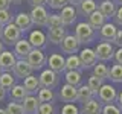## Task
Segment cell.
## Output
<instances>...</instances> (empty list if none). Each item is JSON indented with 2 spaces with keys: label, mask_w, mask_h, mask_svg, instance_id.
Listing matches in <instances>:
<instances>
[{
  "label": "cell",
  "mask_w": 122,
  "mask_h": 114,
  "mask_svg": "<svg viewBox=\"0 0 122 114\" xmlns=\"http://www.w3.org/2000/svg\"><path fill=\"white\" fill-rule=\"evenodd\" d=\"M29 3L32 6H44V3H47V0H29Z\"/></svg>",
  "instance_id": "obj_45"
},
{
  "label": "cell",
  "mask_w": 122,
  "mask_h": 114,
  "mask_svg": "<svg viewBox=\"0 0 122 114\" xmlns=\"http://www.w3.org/2000/svg\"><path fill=\"white\" fill-rule=\"evenodd\" d=\"M14 23L17 24V28L21 30L23 33L30 30V28L34 26L32 23V18H30V15L28 12H18L17 15L14 17Z\"/></svg>",
  "instance_id": "obj_17"
},
{
  "label": "cell",
  "mask_w": 122,
  "mask_h": 114,
  "mask_svg": "<svg viewBox=\"0 0 122 114\" xmlns=\"http://www.w3.org/2000/svg\"><path fill=\"white\" fill-rule=\"evenodd\" d=\"M87 18H89V20H87V23H89V24H90L93 29H96V30H98V29H101L102 26H104L105 23H107V18H105L101 12H99L98 9L95 11V12H92Z\"/></svg>",
  "instance_id": "obj_25"
},
{
  "label": "cell",
  "mask_w": 122,
  "mask_h": 114,
  "mask_svg": "<svg viewBox=\"0 0 122 114\" xmlns=\"http://www.w3.org/2000/svg\"><path fill=\"white\" fill-rule=\"evenodd\" d=\"M114 3H116V5H121V6H122V0H114Z\"/></svg>",
  "instance_id": "obj_53"
},
{
  "label": "cell",
  "mask_w": 122,
  "mask_h": 114,
  "mask_svg": "<svg viewBox=\"0 0 122 114\" xmlns=\"http://www.w3.org/2000/svg\"><path fill=\"white\" fill-rule=\"evenodd\" d=\"M15 76L12 75V71H3L0 76V87L5 88L6 91H11V88L15 85Z\"/></svg>",
  "instance_id": "obj_28"
},
{
  "label": "cell",
  "mask_w": 122,
  "mask_h": 114,
  "mask_svg": "<svg viewBox=\"0 0 122 114\" xmlns=\"http://www.w3.org/2000/svg\"><path fill=\"white\" fill-rule=\"evenodd\" d=\"M108 71H110V68L105 66V62H98L96 66L93 67V75L95 76H98V78H101V79H108Z\"/></svg>",
  "instance_id": "obj_33"
},
{
  "label": "cell",
  "mask_w": 122,
  "mask_h": 114,
  "mask_svg": "<svg viewBox=\"0 0 122 114\" xmlns=\"http://www.w3.org/2000/svg\"><path fill=\"white\" fill-rule=\"evenodd\" d=\"M6 111H8V114H25L23 105L20 102H14V100H11L6 105Z\"/></svg>",
  "instance_id": "obj_36"
},
{
  "label": "cell",
  "mask_w": 122,
  "mask_h": 114,
  "mask_svg": "<svg viewBox=\"0 0 122 114\" xmlns=\"http://www.w3.org/2000/svg\"><path fill=\"white\" fill-rule=\"evenodd\" d=\"M5 97H6V90L0 87V102H2V100H3Z\"/></svg>",
  "instance_id": "obj_49"
},
{
  "label": "cell",
  "mask_w": 122,
  "mask_h": 114,
  "mask_svg": "<svg viewBox=\"0 0 122 114\" xmlns=\"http://www.w3.org/2000/svg\"><path fill=\"white\" fill-rule=\"evenodd\" d=\"M93 97H96V94L93 93V91L90 90V87L87 85H82L81 87H78V102H81V104H86V102H89L92 100Z\"/></svg>",
  "instance_id": "obj_27"
},
{
  "label": "cell",
  "mask_w": 122,
  "mask_h": 114,
  "mask_svg": "<svg viewBox=\"0 0 122 114\" xmlns=\"http://www.w3.org/2000/svg\"><path fill=\"white\" fill-rule=\"evenodd\" d=\"M72 70H82L81 66V59H79L78 55H69L66 58V71H72Z\"/></svg>",
  "instance_id": "obj_30"
},
{
  "label": "cell",
  "mask_w": 122,
  "mask_h": 114,
  "mask_svg": "<svg viewBox=\"0 0 122 114\" xmlns=\"http://www.w3.org/2000/svg\"><path fill=\"white\" fill-rule=\"evenodd\" d=\"M2 73H3V71H2V68H0V76H2Z\"/></svg>",
  "instance_id": "obj_55"
},
{
  "label": "cell",
  "mask_w": 122,
  "mask_h": 114,
  "mask_svg": "<svg viewBox=\"0 0 122 114\" xmlns=\"http://www.w3.org/2000/svg\"><path fill=\"white\" fill-rule=\"evenodd\" d=\"M30 18H32V23L35 26H40V28H43V26L47 24V20H49V14L47 11H46L44 6H32V9H30Z\"/></svg>",
  "instance_id": "obj_9"
},
{
  "label": "cell",
  "mask_w": 122,
  "mask_h": 114,
  "mask_svg": "<svg viewBox=\"0 0 122 114\" xmlns=\"http://www.w3.org/2000/svg\"><path fill=\"white\" fill-rule=\"evenodd\" d=\"M101 111H102V104L96 97L82 104V106L79 108V114H101Z\"/></svg>",
  "instance_id": "obj_19"
},
{
  "label": "cell",
  "mask_w": 122,
  "mask_h": 114,
  "mask_svg": "<svg viewBox=\"0 0 122 114\" xmlns=\"http://www.w3.org/2000/svg\"><path fill=\"white\" fill-rule=\"evenodd\" d=\"M32 49L34 47H32V44L29 43V40L21 38V40L14 46V53H15V56H17V59H28L29 53L32 52Z\"/></svg>",
  "instance_id": "obj_16"
},
{
  "label": "cell",
  "mask_w": 122,
  "mask_h": 114,
  "mask_svg": "<svg viewBox=\"0 0 122 114\" xmlns=\"http://www.w3.org/2000/svg\"><path fill=\"white\" fill-rule=\"evenodd\" d=\"M117 33V26L114 23H108L107 21L101 29H99V38L105 43H114V38Z\"/></svg>",
  "instance_id": "obj_15"
},
{
  "label": "cell",
  "mask_w": 122,
  "mask_h": 114,
  "mask_svg": "<svg viewBox=\"0 0 122 114\" xmlns=\"http://www.w3.org/2000/svg\"><path fill=\"white\" fill-rule=\"evenodd\" d=\"M2 30H3V26H0V37H2Z\"/></svg>",
  "instance_id": "obj_54"
},
{
  "label": "cell",
  "mask_w": 122,
  "mask_h": 114,
  "mask_svg": "<svg viewBox=\"0 0 122 114\" xmlns=\"http://www.w3.org/2000/svg\"><path fill=\"white\" fill-rule=\"evenodd\" d=\"M87 85L90 87V90L93 91L95 94H98V91H99V88H101V87L104 85V79H101V78H98V76L92 75L90 78L87 79Z\"/></svg>",
  "instance_id": "obj_34"
},
{
  "label": "cell",
  "mask_w": 122,
  "mask_h": 114,
  "mask_svg": "<svg viewBox=\"0 0 122 114\" xmlns=\"http://www.w3.org/2000/svg\"><path fill=\"white\" fill-rule=\"evenodd\" d=\"M60 114H79V108L75 104H64L60 109Z\"/></svg>",
  "instance_id": "obj_40"
},
{
  "label": "cell",
  "mask_w": 122,
  "mask_h": 114,
  "mask_svg": "<svg viewBox=\"0 0 122 114\" xmlns=\"http://www.w3.org/2000/svg\"><path fill=\"white\" fill-rule=\"evenodd\" d=\"M95 53L98 56V61H101V62H107L114 58V49L112 43H105V41H101L95 47Z\"/></svg>",
  "instance_id": "obj_7"
},
{
  "label": "cell",
  "mask_w": 122,
  "mask_h": 114,
  "mask_svg": "<svg viewBox=\"0 0 122 114\" xmlns=\"http://www.w3.org/2000/svg\"><path fill=\"white\" fill-rule=\"evenodd\" d=\"M15 62H17V56H15L14 52L3 50L0 53V68H2V71H12Z\"/></svg>",
  "instance_id": "obj_14"
},
{
  "label": "cell",
  "mask_w": 122,
  "mask_h": 114,
  "mask_svg": "<svg viewBox=\"0 0 122 114\" xmlns=\"http://www.w3.org/2000/svg\"><path fill=\"white\" fill-rule=\"evenodd\" d=\"M29 43L32 44V47L34 49H43L47 46V35L43 32V30H40V29H35V30H30V33H29Z\"/></svg>",
  "instance_id": "obj_13"
},
{
  "label": "cell",
  "mask_w": 122,
  "mask_h": 114,
  "mask_svg": "<svg viewBox=\"0 0 122 114\" xmlns=\"http://www.w3.org/2000/svg\"><path fill=\"white\" fill-rule=\"evenodd\" d=\"M47 66L51 70H53L55 73H64L66 71V58L61 53H52L47 58Z\"/></svg>",
  "instance_id": "obj_12"
},
{
  "label": "cell",
  "mask_w": 122,
  "mask_h": 114,
  "mask_svg": "<svg viewBox=\"0 0 122 114\" xmlns=\"http://www.w3.org/2000/svg\"><path fill=\"white\" fill-rule=\"evenodd\" d=\"M108 79L114 84H122V66L121 64H114V66L110 67Z\"/></svg>",
  "instance_id": "obj_32"
},
{
  "label": "cell",
  "mask_w": 122,
  "mask_h": 114,
  "mask_svg": "<svg viewBox=\"0 0 122 114\" xmlns=\"http://www.w3.org/2000/svg\"><path fill=\"white\" fill-rule=\"evenodd\" d=\"M114 24L116 26H122V6L117 8V11H116V15H114Z\"/></svg>",
  "instance_id": "obj_42"
},
{
  "label": "cell",
  "mask_w": 122,
  "mask_h": 114,
  "mask_svg": "<svg viewBox=\"0 0 122 114\" xmlns=\"http://www.w3.org/2000/svg\"><path fill=\"white\" fill-rule=\"evenodd\" d=\"M79 59H81V66H82V70H87V68H92L98 64V56L95 53V49H90V47H86L79 52Z\"/></svg>",
  "instance_id": "obj_8"
},
{
  "label": "cell",
  "mask_w": 122,
  "mask_h": 114,
  "mask_svg": "<svg viewBox=\"0 0 122 114\" xmlns=\"http://www.w3.org/2000/svg\"><path fill=\"white\" fill-rule=\"evenodd\" d=\"M61 52L66 53V55H76L79 52V47H81V43L78 41V38L75 35H67L64 37V40L61 41Z\"/></svg>",
  "instance_id": "obj_6"
},
{
  "label": "cell",
  "mask_w": 122,
  "mask_h": 114,
  "mask_svg": "<svg viewBox=\"0 0 122 114\" xmlns=\"http://www.w3.org/2000/svg\"><path fill=\"white\" fill-rule=\"evenodd\" d=\"M47 5L52 8V9H63L64 6L69 5V0H47Z\"/></svg>",
  "instance_id": "obj_41"
},
{
  "label": "cell",
  "mask_w": 122,
  "mask_h": 114,
  "mask_svg": "<svg viewBox=\"0 0 122 114\" xmlns=\"http://www.w3.org/2000/svg\"><path fill=\"white\" fill-rule=\"evenodd\" d=\"M78 8H79L78 9L79 14H81L82 17H89L92 12H95V11L98 9V3L95 2V0H84Z\"/></svg>",
  "instance_id": "obj_29"
},
{
  "label": "cell",
  "mask_w": 122,
  "mask_h": 114,
  "mask_svg": "<svg viewBox=\"0 0 122 114\" xmlns=\"http://www.w3.org/2000/svg\"><path fill=\"white\" fill-rule=\"evenodd\" d=\"M14 21V17L12 14H11L9 9H2L0 11V26H6L9 24V23Z\"/></svg>",
  "instance_id": "obj_37"
},
{
  "label": "cell",
  "mask_w": 122,
  "mask_h": 114,
  "mask_svg": "<svg viewBox=\"0 0 122 114\" xmlns=\"http://www.w3.org/2000/svg\"><path fill=\"white\" fill-rule=\"evenodd\" d=\"M9 5H11L9 0H0V11L2 9H9Z\"/></svg>",
  "instance_id": "obj_46"
},
{
  "label": "cell",
  "mask_w": 122,
  "mask_h": 114,
  "mask_svg": "<svg viewBox=\"0 0 122 114\" xmlns=\"http://www.w3.org/2000/svg\"><path fill=\"white\" fill-rule=\"evenodd\" d=\"M63 20H61L60 14H51L49 15V20H47V24H46V28L49 30L51 29H58V28H63Z\"/></svg>",
  "instance_id": "obj_35"
},
{
  "label": "cell",
  "mask_w": 122,
  "mask_h": 114,
  "mask_svg": "<svg viewBox=\"0 0 122 114\" xmlns=\"http://www.w3.org/2000/svg\"><path fill=\"white\" fill-rule=\"evenodd\" d=\"M114 44H116L117 47H122V29H117L116 38H114Z\"/></svg>",
  "instance_id": "obj_44"
},
{
  "label": "cell",
  "mask_w": 122,
  "mask_h": 114,
  "mask_svg": "<svg viewBox=\"0 0 122 114\" xmlns=\"http://www.w3.org/2000/svg\"><path fill=\"white\" fill-rule=\"evenodd\" d=\"M23 109H25V114H37L38 108H40V100L35 94H29L25 100L21 102Z\"/></svg>",
  "instance_id": "obj_20"
},
{
  "label": "cell",
  "mask_w": 122,
  "mask_h": 114,
  "mask_svg": "<svg viewBox=\"0 0 122 114\" xmlns=\"http://www.w3.org/2000/svg\"><path fill=\"white\" fill-rule=\"evenodd\" d=\"M64 81L69 85L73 87H81L82 85V73L78 70H72V71H64Z\"/></svg>",
  "instance_id": "obj_24"
},
{
  "label": "cell",
  "mask_w": 122,
  "mask_h": 114,
  "mask_svg": "<svg viewBox=\"0 0 122 114\" xmlns=\"http://www.w3.org/2000/svg\"><path fill=\"white\" fill-rule=\"evenodd\" d=\"M114 61H116V64H121L122 66V47L114 50Z\"/></svg>",
  "instance_id": "obj_43"
},
{
  "label": "cell",
  "mask_w": 122,
  "mask_h": 114,
  "mask_svg": "<svg viewBox=\"0 0 122 114\" xmlns=\"http://www.w3.org/2000/svg\"><path fill=\"white\" fill-rule=\"evenodd\" d=\"M37 114H56V108L53 104H40Z\"/></svg>",
  "instance_id": "obj_38"
},
{
  "label": "cell",
  "mask_w": 122,
  "mask_h": 114,
  "mask_svg": "<svg viewBox=\"0 0 122 114\" xmlns=\"http://www.w3.org/2000/svg\"><path fill=\"white\" fill-rule=\"evenodd\" d=\"M98 11L104 15L107 20H110V18H113L114 15H116L117 6H116V3H114V0H102L98 5Z\"/></svg>",
  "instance_id": "obj_18"
},
{
  "label": "cell",
  "mask_w": 122,
  "mask_h": 114,
  "mask_svg": "<svg viewBox=\"0 0 122 114\" xmlns=\"http://www.w3.org/2000/svg\"><path fill=\"white\" fill-rule=\"evenodd\" d=\"M116 104H117V106L122 109V91H119V93H117V100H116Z\"/></svg>",
  "instance_id": "obj_47"
},
{
  "label": "cell",
  "mask_w": 122,
  "mask_h": 114,
  "mask_svg": "<svg viewBox=\"0 0 122 114\" xmlns=\"http://www.w3.org/2000/svg\"><path fill=\"white\" fill-rule=\"evenodd\" d=\"M66 29L63 28H58V29H51L47 33V40L51 41L52 44H61V41L64 40V37H66Z\"/></svg>",
  "instance_id": "obj_26"
},
{
  "label": "cell",
  "mask_w": 122,
  "mask_h": 114,
  "mask_svg": "<svg viewBox=\"0 0 122 114\" xmlns=\"http://www.w3.org/2000/svg\"><path fill=\"white\" fill-rule=\"evenodd\" d=\"M37 97L40 104H53V100H55V94L49 88H40L37 93Z\"/></svg>",
  "instance_id": "obj_31"
},
{
  "label": "cell",
  "mask_w": 122,
  "mask_h": 114,
  "mask_svg": "<svg viewBox=\"0 0 122 114\" xmlns=\"http://www.w3.org/2000/svg\"><path fill=\"white\" fill-rule=\"evenodd\" d=\"M0 114H8V111H6V108H0Z\"/></svg>",
  "instance_id": "obj_51"
},
{
  "label": "cell",
  "mask_w": 122,
  "mask_h": 114,
  "mask_svg": "<svg viewBox=\"0 0 122 114\" xmlns=\"http://www.w3.org/2000/svg\"><path fill=\"white\" fill-rule=\"evenodd\" d=\"M60 99L64 104H75V102H78V88L73 85H69V84L61 85Z\"/></svg>",
  "instance_id": "obj_11"
},
{
  "label": "cell",
  "mask_w": 122,
  "mask_h": 114,
  "mask_svg": "<svg viewBox=\"0 0 122 114\" xmlns=\"http://www.w3.org/2000/svg\"><path fill=\"white\" fill-rule=\"evenodd\" d=\"M38 79H40L41 88L53 90V88H56V87L60 85V75L55 73V71L51 70V68H44V70H41Z\"/></svg>",
  "instance_id": "obj_3"
},
{
  "label": "cell",
  "mask_w": 122,
  "mask_h": 114,
  "mask_svg": "<svg viewBox=\"0 0 122 114\" xmlns=\"http://www.w3.org/2000/svg\"><path fill=\"white\" fill-rule=\"evenodd\" d=\"M28 62L30 64V67L35 70H43L44 66H47V56L41 49H32V52L28 56Z\"/></svg>",
  "instance_id": "obj_5"
},
{
  "label": "cell",
  "mask_w": 122,
  "mask_h": 114,
  "mask_svg": "<svg viewBox=\"0 0 122 114\" xmlns=\"http://www.w3.org/2000/svg\"><path fill=\"white\" fill-rule=\"evenodd\" d=\"M23 85H25V88L28 90L29 94H35V96H37L38 90L41 88L40 79H38V76H35V75H30V76L23 79Z\"/></svg>",
  "instance_id": "obj_23"
},
{
  "label": "cell",
  "mask_w": 122,
  "mask_h": 114,
  "mask_svg": "<svg viewBox=\"0 0 122 114\" xmlns=\"http://www.w3.org/2000/svg\"><path fill=\"white\" fill-rule=\"evenodd\" d=\"M3 50H5V49H3V41H2V40H0V53H2Z\"/></svg>",
  "instance_id": "obj_52"
},
{
  "label": "cell",
  "mask_w": 122,
  "mask_h": 114,
  "mask_svg": "<svg viewBox=\"0 0 122 114\" xmlns=\"http://www.w3.org/2000/svg\"><path fill=\"white\" fill-rule=\"evenodd\" d=\"M23 38V32L20 29L17 28V24L12 21L9 23V24L3 26V30H2V37H0V40L3 41L5 44L8 46H15Z\"/></svg>",
  "instance_id": "obj_2"
},
{
  "label": "cell",
  "mask_w": 122,
  "mask_h": 114,
  "mask_svg": "<svg viewBox=\"0 0 122 114\" xmlns=\"http://www.w3.org/2000/svg\"><path fill=\"white\" fill-rule=\"evenodd\" d=\"M60 17H61V20H63L64 26H72L76 21V9H75V6H72V5L64 6L63 9H61Z\"/></svg>",
  "instance_id": "obj_21"
},
{
  "label": "cell",
  "mask_w": 122,
  "mask_h": 114,
  "mask_svg": "<svg viewBox=\"0 0 122 114\" xmlns=\"http://www.w3.org/2000/svg\"><path fill=\"white\" fill-rule=\"evenodd\" d=\"M11 3H15V5H20V3H23V0H9Z\"/></svg>",
  "instance_id": "obj_50"
},
{
  "label": "cell",
  "mask_w": 122,
  "mask_h": 114,
  "mask_svg": "<svg viewBox=\"0 0 122 114\" xmlns=\"http://www.w3.org/2000/svg\"><path fill=\"white\" fill-rule=\"evenodd\" d=\"M101 114H122V109L117 105L110 104V105H102Z\"/></svg>",
  "instance_id": "obj_39"
},
{
  "label": "cell",
  "mask_w": 122,
  "mask_h": 114,
  "mask_svg": "<svg viewBox=\"0 0 122 114\" xmlns=\"http://www.w3.org/2000/svg\"><path fill=\"white\" fill-rule=\"evenodd\" d=\"M96 99L102 105L114 104V102L117 100V90L114 88L113 85H110V84H104V85L99 88L98 94H96Z\"/></svg>",
  "instance_id": "obj_4"
},
{
  "label": "cell",
  "mask_w": 122,
  "mask_h": 114,
  "mask_svg": "<svg viewBox=\"0 0 122 114\" xmlns=\"http://www.w3.org/2000/svg\"><path fill=\"white\" fill-rule=\"evenodd\" d=\"M12 75L17 79H25L28 76L34 75V68L30 67L28 59H17V62L14 66V70H12Z\"/></svg>",
  "instance_id": "obj_10"
},
{
  "label": "cell",
  "mask_w": 122,
  "mask_h": 114,
  "mask_svg": "<svg viewBox=\"0 0 122 114\" xmlns=\"http://www.w3.org/2000/svg\"><path fill=\"white\" fill-rule=\"evenodd\" d=\"M9 96H11V100L20 102L21 104V102L29 96V93H28V90L25 88L23 84H15L12 88H11V91H9Z\"/></svg>",
  "instance_id": "obj_22"
},
{
  "label": "cell",
  "mask_w": 122,
  "mask_h": 114,
  "mask_svg": "<svg viewBox=\"0 0 122 114\" xmlns=\"http://www.w3.org/2000/svg\"><path fill=\"white\" fill-rule=\"evenodd\" d=\"M75 37L81 44H90L96 38V29H93L87 21H81L75 28Z\"/></svg>",
  "instance_id": "obj_1"
},
{
  "label": "cell",
  "mask_w": 122,
  "mask_h": 114,
  "mask_svg": "<svg viewBox=\"0 0 122 114\" xmlns=\"http://www.w3.org/2000/svg\"><path fill=\"white\" fill-rule=\"evenodd\" d=\"M82 2H84V0H69V5H72V6H79Z\"/></svg>",
  "instance_id": "obj_48"
}]
</instances>
